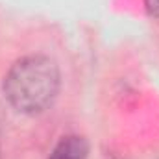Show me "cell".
Instances as JSON below:
<instances>
[{
	"label": "cell",
	"mask_w": 159,
	"mask_h": 159,
	"mask_svg": "<svg viewBox=\"0 0 159 159\" xmlns=\"http://www.w3.org/2000/svg\"><path fill=\"white\" fill-rule=\"evenodd\" d=\"M146 7L152 15H159V0H146Z\"/></svg>",
	"instance_id": "3"
},
{
	"label": "cell",
	"mask_w": 159,
	"mask_h": 159,
	"mask_svg": "<svg viewBox=\"0 0 159 159\" xmlns=\"http://www.w3.org/2000/svg\"><path fill=\"white\" fill-rule=\"evenodd\" d=\"M59 89L57 65L46 56L19 59L4 78V94L19 113H41L56 98Z\"/></svg>",
	"instance_id": "1"
},
{
	"label": "cell",
	"mask_w": 159,
	"mask_h": 159,
	"mask_svg": "<svg viewBox=\"0 0 159 159\" xmlns=\"http://www.w3.org/2000/svg\"><path fill=\"white\" fill-rule=\"evenodd\" d=\"M87 141L78 135H70V137H63L57 146L52 150L48 159H87Z\"/></svg>",
	"instance_id": "2"
}]
</instances>
